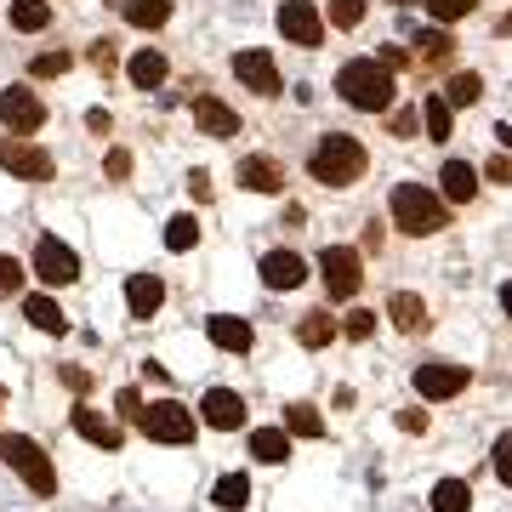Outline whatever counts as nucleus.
<instances>
[{"label":"nucleus","mask_w":512,"mask_h":512,"mask_svg":"<svg viewBox=\"0 0 512 512\" xmlns=\"http://www.w3.org/2000/svg\"><path fill=\"white\" fill-rule=\"evenodd\" d=\"M131 80H137V92L165 86V57L160 52H137V57H131Z\"/></svg>","instance_id":"obj_24"},{"label":"nucleus","mask_w":512,"mask_h":512,"mask_svg":"<svg viewBox=\"0 0 512 512\" xmlns=\"http://www.w3.org/2000/svg\"><path fill=\"white\" fill-rule=\"evenodd\" d=\"M325 12H330L336 29H359V23H365V0H330Z\"/></svg>","instance_id":"obj_35"},{"label":"nucleus","mask_w":512,"mask_h":512,"mask_svg":"<svg viewBox=\"0 0 512 512\" xmlns=\"http://www.w3.org/2000/svg\"><path fill=\"white\" fill-rule=\"evenodd\" d=\"M46 23H52V6H46V0H12V29H29V35H35Z\"/></svg>","instance_id":"obj_28"},{"label":"nucleus","mask_w":512,"mask_h":512,"mask_svg":"<svg viewBox=\"0 0 512 512\" xmlns=\"http://www.w3.org/2000/svg\"><path fill=\"white\" fill-rule=\"evenodd\" d=\"M234 74L251 86L256 97H279V69H274V57H268V52H239L234 57Z\"/></svg>","instance_id":"obj_12"},{"label":"nucleus","mask_w":512,"mask_h":512,"mask_svg":"<svg viewBox=\"0 0 512 512\" xmlns=\"http://www.w3.org/2000/svg\"><path fill=\"white\" fill-rule=\"evenodd\" d=\"M0 456H6V467H12V473L29 478V490H35V495H52V490H57L52 461H46V450H40L35 439H18V433H6V439H0Z\"/></svg>","instance_id":"obj_4"},{"label":"nucleus","mask_w":512,"mask_h":512,"mask_svg":"<svg viewBox=\"0 0 512 512\" xmlns=\"http://www.w3.org/2000/svg\"><path fill=\"white\" fill-rule=\"evenodd\" d=\"M439 183H444V200H450V205H467V200L478 194V171H473L467 160H450V165L439 171Z\"/></svg>","instance_id":"obj_19"},{"label":"nucleus","mask_w":512,"mask_h":512,"mask_svg":"<svg viewBox=\"0 0 512 512\" xmlns=\"http://www.w3.org/2000/svg\"><path fill=\"white\" fill-rule=\"evenodd\" d=\"M63 382H69L74 393H86V387H92V376H86V370H74V365H69V370H63Z\"/></svg>","instance_id":"obj_43"},{"label":"nucleus","mask_w":512,"mask_h":512,"mask_svg":"<svg viewBox=\"0 0 512 512\" xmlns=\"http://www.w3.org/2000/svg\"><path fill=\"white\" fill-rule=\"evenodd\" d=\"M495 478L512 490V433H501V439H495Z\"/></svg>","instance_id":"obj_38"},{"label":"nucleus","mask_w":512,"mask_h":512,"mask_svg":"<svg viewBox=\"0 0 512 512\" xmlns=\"http://www.w3.org/2000/svg\"><path fill=\"white\" fill-rule=\"evenodd\" d=\"M194 239H200V222L194 217H171L165 222V245H171V251H188Z\"/></svg>","instance_id":"obj_34"},{"label":"nucleus","mask_w":512,"mask_h":512,"mask_svg":"<svg viewBox=\"0 0 512 512\" xmlns=\"http://www.w3.org/2000/svg\"><path fill=\"white\" fill-rule=\"evenodd\" d=\"M0 404H6V393H0Z\"/></svg>","instance_id":"obj_47"},{"label":"nucleus","mask_w":512,"mask_h":512,"mask_svg":"<svg viewBox=\"0 0 512 512\" xmlns=\"http://www.w3.org/2000/svg\"><path fill=\"white\" fill-rule=\"evenodd\" d=\"M353 336V342H370V330H376V313H365V308H353L348 313V325H342Z\"/></svg>","instance_id":"obj_39"},{"label":"nucleus","mask_w":512,"mask_h":512,"mask_svg":"<svg viewBox=\"0 0 512 512\" xmlns=\"http://www.w3.org/2000/svg\"><path fill=\"white\" fill-rule=\"evenodd\" d=\"M251 456L268 461V467L291 461V433H285V427H256V433H251Z\"/></svg>","instance_id":"obj_21"},{"label":"nucleus","mask_w":512,"mask_h":512,"mask_svg":"<svg viewBox=\"0 0 512 512\" xmlns=\"http://www.w3.org/2000/svg\"><path fill=\"white\" fill-rule=\"evenodd\" d=\"M285 433H296V439H325V421H319L313 404H291L285 410Z\"/></svg>","instance_id":"obj_26"},{"label":"nucleus","mask_w":512,"mask_h":512,"mask_svg":"<svg viewBox=\"0 0 512 512\" xmlns=\"http://www.w3.org/2000/svg\"><path fill=\"white\" fill-rule=\"evenodd\" d=\"M211 342H217V348H228V353H251V325H245V319H234V313H217V319H211Z\"/></svg>","instance_id":"obj_20"},{"label":"nucleus","mask_w":512,"mask_h":512,"mask_svg":"<svg viewBox=\"0 0 512 512\" xmlns=\"http://www.w3.org/2000/svg\"><path fill=\"white\" fill-rule=\"evenodd\" d=\"M501 308H507V319H512V285H501Z\"/></svg>","instance_id":"obj_45"},{"label":"nucleus","mask_w":512,"mask_h":512,"mask_svg":"<svg viewBox=\"0 0 512 512\" xmlns=\"http://www.w3.org/2000/svg\"><path fill=\"white\" fill-rule=\"evenodd\" d=\"M200 416L211 421V427H222V433H234L239 421H245V399L228 393V387H211V393L200 399Z\"/></svg>","instance_id":"obj_15"},{"label":"nucleus","mask_w":512,"mask_h":512,"mask_svg":"<svg viewBox=\"0 0 512 512\" xmlns=\"http://www.w3.org/2000/svg\"><path fill=\"white\" fill-rule=\"evenodd\" d=\"M194 126L205 131V137H217V143H228V137H239V114L222 103V97H200L194 103Z\"/></svg>","instance_id":"obj_13"},{"label":"nucleus","mask_w":512,"mask_h":512,"mask_svg":"<svg viewBox=\"0 0 512 512\" xmlns=\"http://www.w3.org/2000/svg\"><path fill=\"white\" fill-rule=\"evenodd\" d=\"M245 501H251V478H245V473H228V478L217 484V507H222V512H245Z\"/></svg>","instance_id":"obj_29"},{"label":"nucleus","mask_w":512,"mask_h":512,"mask_svg":"<svg viewBox=\"0 0 512 512\" xmlns=\"http://www.w3.org/2000/svg\"><path fill=\"white\" fill-rule=\"evenodd\" d=\"M393 6H410V0H393Z\"/></svg>","instance_id":"obj_46"},{"label":"nucleus","mask_w":512,"mask_h":512,"mask_svg":"<svg viewBox=\"0 0 512 512\" xmlns=\"http://www.w3.org/2000/svg\"><path fill=\"white\" fill-rule=\"evenodd\" d=\"M450 46H456V40L444 35V29H421V35H416V57H421V63H444Z\"/></svg>","instance_id":"obj_33"},{"label":"nucleus","mask_w":512,"mask_h":512,"mask_svg":"<svg viewBox=\"0 0 512 512\" xmlns=\"http://www.w3.org/2000/svg\"><path fill=\"white\" fill-rule=\"evenodd\" d=\"M23 285V268L12 262V256H0V296H12Z\"/></svg>","instance_id":"obj_40"},{"label":"nucleus","mask_w":512,"mask_h":512,"mask_svg":"<svg viewBox=\"0 0 512 512\" xmlns=\"http://www.w3.org/2000/svg\"><path fill=\"white\" fill-rule=\"evenodd\" d=\"M319 274H325V291L336 296V302L359 296V285H365L359 251H348V245H330V251H319Z\"/></svg>","instance_id":"obj_6"},{"label":"nucleus","mask_w":512,"mask_h":512,"mask_svg":"<svg viewBox=\"0 0 512 512\" xmlns=\"http://www.w3.org/2000/svg\"><path fill=\"white\" fill-rule=\"evenodd\" d=\"M137 427H143L148 439H160V444H188L194 439V410L177 404V399L143 404V410H137Z\"/></svg>","instance_id":"obj_5"},{"label":"nucleus","mask_w":512,"mask_h":512,"mask_svg":"<svg viewBox=\"0 0 512 512\" xmlns=\"http://www.w3.org/2000/svg\"><path fill=\"white\" fill-rule=\"evenodd\" d=\"M393 222H399L404 234H439V228H450V205L433 194V188H421V183H399L393 188Z\"/></svg>","instance_id":"obj_2"},{"label":"nucleus","mask_w":512,"mask_h":512,"mask_svg":"<svg viewBox=\"0 0 512 512\" xmlns=\"http://www.w3.org/2000/svg\"><path fill=\"white\" fill-rule=\"evenodd\" d=\"M336 92L348 97L353 109L382 114L393 103V69H382L376 57H359V63H348V69L336 74Z\"/></svg>","instance_id":"obj_3"},{"label":"nucleus","mask_w":512,"mask_h":512,"mask_svg":"<svg viewBox=\"0 0 512 512\" xmlns=\"http://www.w3.org/2000/svg\"><path fill=\"white\" fill-rule=\"evenodd\" d=\"M399 427H404V433H421V427H427V416H421V410H404Z\"/></svg>","instance_id":"obj_44"},{"label":"nucleus","mask_w":512,"mask_h":512,"mask_svg":"<svg viewBox=\"0 0 512 512\" xmlns=\"http://www.w3.org/2000/svg\"><path fill=\"white\" fill-rule=\"evenodd\" d=\"M330 336H336V319H330V313H308V319L296 325V342H302V348H325Z\"/></svg>","instance_id":"obj_31"},{"label":"nucleus","mask_w":512,"mask_h":512,"mask_svg":"<svg viewBox=\"0 0 512 512\" xmlns=\"http://www.w3.org/2000/svg\"><path fill=\"white\" fill-rule=\"evenodd\" d=\"M473 6H478V0H427V12H433L439 23H456V18H467Z\"/></svg>","instance_id":"obj_36"},{"label":"nucleus","mask_w":512,"mask_h":512,"mask_svg":"<svg viewBox=\"0 0 512 512\" xmlns=\"http://www.w3.org/2000/svg\"><path fill=\"white\" fill-rule=\"evenodd\" d=\"M63 69H69V52H40L35 63H29L35 80H52V74H63Z\"/></svg>","instance_id":"obj_37"},{"label":"nucleus","mask_w":512,"mask_h":512,"mask_svg":"<svg viewBox=\"0 0 512 512\" xmlns=\"http://www.w3.org/2000/svg\"><path fill=\"white\" fill-rule=\"evenodd\" d=\"M74 433H80V439H92L97 450H120V444H126V433H120V427H114V421H103L97 416V410H86V404H80V410H74Z\"/></svg>","instance_id":"obj_18"},{"label":"nucleus","mask_w":512,"mask_h":512,"mask_svg":"<svg viewBox=\"0 0 512 512\" xmlns=\"http://www.w3.org/2000/svg\"><path fill=\"white\" fill-rule=\"evenodd\" d=\"M126 302H131V319H154L165 302V285L160 274H131L126 279Z\"/></svg>","instance_id":"obj_17"},{"label":"nucleus","mask_w":512,"mask_h":512,"mask_svg":"<svg viewBox=\"0 0 512 512\" xmlns=\"http://www.w3.org/2000/svg\"><path fill=\"white\" fill-rule=\"evenodd\" d=\"M467 507H473V490L461 478H444L439 490H433V512H467Z\"/></svg>","instance_id":"obj_30"},{"label":"nucleus","mask_w":512,"mask_h":512,"mask_svg":"<svg viewBox=\"0 0 512 512\" xmlns=\"http://www.w3.org/2000/svg\"><path fill=\"white\" fill-rule=\"evenodd\" d=\"M0 165L12 171V177H23V183H52V154L35 143H23V137H6L0 143Z\"/></svg>","instance_id":"obj_7"},{"label":"nucleus","mask_w":512,"mask_h":512,"mask_svg":"<svg viewBox=\"0 0 512 512\" xmlns=\"http://www.w3.org/2000/svg\"><path fill=\"white\" fill-rule=\"evenodd\" d=\"M484 177H490V183H512V154H495V160L484 165Z\"/></svg>","instance_id":"obj_41"},{"label":"nucleus","mask_w":512,"mask_h":512,"mask_svg":"<svg viewBox=\"0 0 512 512\" xmlns=\"http://www.w3.org/2000/svg\"><path fill=\"white\" fill-rule=\"evenodd\" d=\"M279 35L291 40V46H319V40H325V18H319V12H313V0H285V6H279Z\"/></svg>","instance_id":"obj_8"},{"label":"nucleus","mask_w":512,"mask_h":512,"mask_svg":"<svg viewBox=\"0 0 512 512\" xmlns=\"http://www.w3.org/2000/svg\"><path fill=\"white\" fill-rule=\"evenodd\" d=\"M126 171H131V154H126V148H114V154H109V177H126Z\"/></svg>","instance_id":"obj_42"},{"label":"nucleus","mask_w":512,"mask_h":512,"mask_svg":"<svg viewBox=\"0 0 512 512\" xmlns=\"http://www.w3.org/2000/svg\"><path fill=\"white\" fill-rule=\"evenodd\" d=\"M239 183L251 188V194H279V188H285V171H279L268 154H245V160H239Z\"/></svg>","instance_id":"obj_16"},{"label":"nucleus","mask_w":512,"mask_h":512,"mask_svg":"<svg viewBox=\"0 0 512 512\" xmlns=\"http://www.w3.org/2000/svg\"><path fill=\"white\" fill-rule=\"evenodd\" d=\"M165 18H171V0H126V23L137 29H160Z\"/></svg>","instance_id":"obj_27"},{"label":"nucleus","mask_w":512,"mask_h":512,"mask_svg":"<svg viewBox=\"0 0 512 512\" xmlns=\"http://www.w3.org/2000/svg\"><path fill=\"white\" fill-rule=\"evenodd\" d=\"M0 120L12 131H40L46 109H40V97L29 92V86H6V92H0Z\"/></svg>","instance_id":"obj_11"},{"label":"nucleus","mask_w":512,"mask_h":512,"mask_svg":"<svg viewBox=\"0 0 512 512\" xmlns=\"http://www.w3.org/2000/svg\"><path fill=\"white\" fill-rule=\"evenodd\" d=\"M302 279H308V268H302L296 251H268L262 256V285H268V291H296Z\"/></svg>","instance_id":"obj_14"},{"label":"nucleus","mask_w":512,"mask_h":512,"mask_svg":"<svg viewBox=\"0 0 512 512\" xmlns=\"http://www.w3.org/2000/svg\"><path fill=\"white\" fill-rule=\"evenodd\" d=\"M467 382H473V370L467 365H421L416 370V393L421 399H456V393H467Z\"/></svg>","instance_id":"obj_9"},{"label":"nucleus","mask_w":512,"mask_h":512,"mask_svg":"<svg viewBox=\"0 0 512 512\" xmlns=\"http://www.w3.org/2000/svg\"><path fill=\"white\" fill-rule=\"evenodd\" d=\"M478 97H484V80H478V74H456L450 92H444V103H450V109H473Z\"/></svg>","instance_id":"obj_32"},{"label":"nucleus","mask_w":512,"mask_h":512,"mask_svg":"<svg viewBox=\"0 0 512 512\" xmlns=\"http://www.w3.org/2000/svg\"><path fill=\"white\" fill-rule=\"evenodd\" d=\"M365 148H359V137H342V131H330L325 143L313 148V183H325V188H353L359 177H365Z\"/></svg>","instance_id":"obj_1"},{"label":"nucleus","mask_w":512,"mask_h":512,"mask_svg":"<svg viewBox=\"0 0 512 512\" xmlns=\"http://www.w3.org/2000/svg\"><path fill=\"white\" fill-rule=\"evenodd\" d=\"M421 126L433 143H450V103L444 97H421Z\"/></svg>","instance_id":"obj_25"},{"label":"nucleus","mask_w":512,"mask_h":512,"mask_svg":"<svg viewBox=\"0 0 512 512\" xmlns=\"http://www.w3.org/2000/svg\"><path fill=\"white\" fill-rule=\"evenodd\" d=\"M23 313H29V325H35V330H46V336H57V330H69V319L57 313V302H52V296H29V302H23Z\"/></svg>","instance_id":"obj_23"},{"label":"nucleus","mask_w":512,"mask_h":512,"mask_svg":"<svg viewBox=\"0 0 512 512\" xmlns=\"http://www.w3.org/2000/svg\"><path fill=\"white\" fill-rule=\"evenodd\" d=\"M387 313H393V325H399L404 336H416V330L427 325V302H421V296H410V291L393 296V302H387Z\"/></svg>","instance_id":"obj_22"},{"label":"nucleus","mask_w":512,"mask_h":512,"mask_svg":"<svg viewBox=\"0 0 512 512\" xmlns=\"http://www.w3.org/2000/svg\"><path fill=\"white\" fill-rule=\"evenodd\" d=\"M35 274L46 279V285H74L80 279V256L63 245V239H40L35 251Z\"/></svg>","instance_id":"obj_10"}]
</instances>
